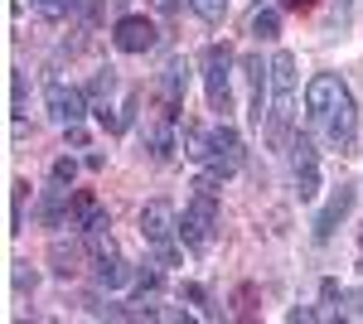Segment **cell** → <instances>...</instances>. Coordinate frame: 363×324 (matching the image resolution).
Segmentation results:
<instances>
[{"label":"cell","mask_w":363,"mask_h":324,"mask_svg":"<svg viewBox=\"0 0 363 324\" xmlns=\"http://www.w3.org/2000/svg\"><path fill=\"white\" fill-rule=\"evenodd\" d=\"M97 218H102L97 199H92V194H78V199H73V223H68V228H87V223H97Z\"/></svg>","instance_id":"d6986e66"},{"label":"cell","mask_w":363,"mask_h":324,"mask_svg":"<svg viewBox=\"0 0 363 324\" xmlns=\"http://www.w3.org/2000/svg\"><path fill=\"white\" fill-rule=\"evenodd\" d=\"M184 300H194V305H208V291L194 286V281H184Z\"/></svg>","instance_id":"cb8c5ba5"},{"label":"cell","mask_w":363,"mask_h":324,"mask_svg":"<svg viewBox=\"0 0 363 324\" xmlns=\"http://www.w3.org/2000/svg\"><path fill=\"white\" fill-rule=\"evenodd\" d=\"M349 208H354V189L349 184H339L335 194H330V203L315 213V223H310V233H315V242H330L335 238V228L349 218Z\"/></svg>","instance_id":"30bf717a"},{"label":"cell","mask_w":363,"mask_h":324,"mask_svg":"<svg viewBox=\"0 0 363 324\" xmlns=\"http://www.w3.org/2000/svg\"><path fill=\"white\" fill-rule=\"evenodd\" d=\"M203 169H208L213 179H233V174L242 169V135L233 131L228 121L208 126V160H203Z\"/></svg>","instance_id":"5b68a950"},{"label":"cell","mask_w":363,"mask_h":324,"mask_svg":"<svg viewBox=\"0 0 363 324\" xmlns=\"http://www.w3.org/2000/svg\"><path fill=\"white\" fill-rule=\"evenodd\" d=\"M291 174H296V194L301 199H315L320 194V155H315L310 135H296L291 140Z\"/></svg>","instance_id":"ba28073f"},{"label":"cell","mask_w":363,"mask_h":324,"mask_svg":"<svg viewBox=\"0 0 363 324\" xmlns=\"http://www.w3.org/2000/svg\"><path fill=\"white\" fill-rule=\"evenodd\" d=\"M189 5H194L199 20H208V25H218V20L228 15V0H189Z\"/></svg>","instance_id":"44dd1931"},{"label":"cell","mask_w":363,"mask_h":324,"mask_svg":"<svg viewBox=\"0 0 363 324\" xmlns=\"http://www.w3.org/2000/svg\"><path fill=\"white\" fill-rule=\"evenodd\" d=\"M174 5H179V0H155V10H165V15L174 10Z\"/></svg>","instance_id":"83f0119b"},{"label":"cell","mask_w":363,"mask_h":324,"mask_svg":"<svg viewBox=\"0 0 363 324\" xmlns=\"http://www.w3.org/2000/svg\"><path fill=\"white\" fill-rule=\"evenodd\" d=\"M140 238L150 247H174V238H179V213H174V203L150 199V203L140 208Z\"/></svg>","instance_id":"8992f818"},{"label":"cell","mask_w":363,"mask_h":324,"mask_svg":"<svg viewBox=\"0 0 363 324\" xmlns=\"http://www.w3.org/2000/svg\"><path fill=\"white\" fill-rule=\"evenodd\" d=\"M306 111L335 150L354 145L359 107H354V92H349V82L339 78V73H315V78L306 82Z\"/></svg>","instance_id":"6da1fadb"},{"label":"cell","mask_w":363,"mask_h":324,"mask_svg":"<svg viewBox=\"0 0 363 324\" xmlns=\"http://www.w3.org/2000/svg\"><path fill=\"white\" fill-rule=\"evenodd\" d=\"M44 102H49V116H54L58 126H78V121L87 116V92L68 87V82H49Z\"/></svg>","instance_id":"9c48e42d"},{"label":"cell","mask_w":363,"mask_h":324,"mask_svg":"<svg viewBox=\"0 0 363 324\" xmlns=\"http://www.w3.org/2000/svg\"><path fill=\"white\" fill-rule=\"evenodd\" d=\"M281 10H310V5H315V0H277Z\"/></svg>","instance_id":"4316f807"},{"label":"cell","mask_w":363,"mask_h":324,"mask_svg":"<svg viewBox=\"0 0 363 324\" xmlns=\"http://www.w3.org/2000/svg\"><path fill=\"white\" fill-rule=\"evenodd\" d=\"M112 44L121 54H150V49L160 44V29L150 25L145 15H121L116 29H112Z\"/></svg>","instance_id":"52a82bcc"},{"label":"cell","mask_w":363,"mask_h":324,"mask_svg":"<svg viewBox=\"0 0 363 324\" xmlns=\"http://www.w3.org/2000/svg\"><path fill=\"white\" fill-rule=\"evenodd\" d=\"M155 286H160V271H155V267H140L136 271V291H140V296H150Z\"/></svg>","instance_id":"603a6c76"},{"label":"cell","mask_w":363,"mask_h":324,"mask_svg":"<svg viewBox=\"0 0 363 324\" xmlns=\"http://www.w3.org/2000/svg\"><path fill=\"white\" fill-rule=\"evenodd\" d=\"M25 199H29V184H25V179H15V184H10V233L25 228Z\"/></svg>","instance_id":"ac0fdd59"},{"label":"cell","mask_w":363,"mask_h":324,"mask_svg":"<svg viewBox=\"0 0 363 324\" xmlns=\"http://www.w3.org/2000/svg\"><path fill=\"white\" fill-rule=\"evenodd\" d=\"M344 10H349V0H339V15H344Z\"/></svg>","instance_id":"f546056e"},{"label":"cell","mask_w":363,"mask_h":324,"mask_svg":"<svg viewBox=\"0 0 363 324\" xmlns=\"http://www.w3.org/2000/svg\"><path fill=\"white\" fill-rule=\"evenodd\" d=\"M247 29L257 34V39H272V34L281 29V15L272 10V5H257V10H252V20H247Z\"/></svg>","instance_id":"e0dca14e"},{"label":"cell","mask_w":363,"mask_h":324,"mask_svg":"<svg viewBox=\"0 0 363 324\" xmlns=\"http://www.w3.org/2000/svg\"><path fill=\"white\" fill-rule=\"evenodd\" d=\"M160 87H165V111H179V102H184V87H189V63H184V58H169Z\"/></svg>","instance_id":"7c38bea8"},{"label":"cell","mask_w":363,"mask_h":324,"mask_svg":"<svg viewBox=\"0 0 363 324\" xmlns=\"http://www.w3.org/2000/svg\"><path fill=\"white\" fill-rule=\"evenodd\" d=\"M83 242H87V252H92V257H112V252H116V242H112V218L102 213L97 223H87V228H83Z\"/></svg>","instance_id":"5bb4252c"},{"label":"cell","mask_w":363,"mask_h":324,"mask_svg":"<svg viewBox=\"0 0 363 324\" xmlns=\"http://www.w3.org/2000/svg\"><path fill=\"white\" fill-rule=\"evenodd\" d=\"M203 87H208V107L233 111V49L228 44H208L203 49Z\"/></svg>","instance_id":"277c9868"},{"label":"cell","mask_w":363,"mask_h":324,"mask_svg":"<svg viewBox=\"0 0 363 324\" xmlns=\"http://www.w3.org/2000/svg\"><path fill=\"white\" fill-rule=\"evenodd\" d=\"M49 257H54V276H63V281H68V276L78 271V247H73V242L63 247V238H54V247H49Z\"/></svg>","instance_id":"2e32d148"},{"label":"cell","mask_w":363,"mask_h":324,"mask_svg":"<svg viewBox=\"0 0 363 324\" xmlns=\"http://www.w3.org/2000/svg\"><path fill=\"white\" fill-rule=\"evenodd\" d=\"M179 145H184V155L189 160H208V126H199V121H184L179 126Z\"/></svg>","instance_id":"9a60e30c"},{"label":"cell","mask_w":363,"mask_h":324,"mask_svg":"<svg viewBox=\"0 0 363 324\" xmlns=\"http://www.w3.org/2000/svg\"><path fill=\"white\" fill-rule=\"evenodd\" d=\"M15 286H20V291H34V286H39V276H34V271H15Z\"/></svg>","instance_id":"d4e9b609"},{"label":"cell","mask_w":363,"mask_h":324,"mask_svg":"<svg viewBox=\"0 0 363 324\" xmlns=\"http://www.w3.org/2000/svg\"><path fill=\"white\" fill-rule=\"evenodd\" d=\"M34 10H39L44 20H63V15H68L73 5H68V0H34Z\"/></svg>","instance_id":"7402d4cb"},{"label":"cell","mask_w":363,"mask_h":324,"mask_svg":"<svg viewBox=\"0 0 363 324\" xmlns=\"http://www.w3.org/2000/svg\"><path fill=\"white\" fill-rule=\"evenodd\" d=\"M218 184L213 174H199L194 179V199L184 203V218H179V242L189 252H208L213 247V233H218Z\"/></svg>","instance_id":"3957f363"},{"label":"cell","mask_w":363,"mask_h":324,"mask_svg":"<svg viewBox=\"0 0 363 324\" xmlns=\"http://www.w3.org/2000/svg\"><path fill=\"white\" fill-rule=\"evenodd\" d=\"M49 179H54V184H63V189H73V179H78V160L58 155V160H54V169H49Z\"/></svg>","instance_id":"ffe728a7"},{"label":"cell","mask_w":363,"mask_h":324,"mask_svg":"<svg viewBox=\"0 0 363 324\" xmlns=\"http://www.w3.org/2000/svg\"><path fill=\"white\" fill-rule=\"evenodd\" d=\"M68 140H73L78 150H83V145H87V131H83V121H78V126H68Z\"/></svg>","instance_id":"484cf974"},{"label":"cell","mask_w":363,"mask_h":324,"mask_svg":"<svg viewBox=\"0 0 363 324\" xmlns=\"http://www.w3.org/2000/svg\"><path fill=\"white\" fill-rule=\"evenodd\" d=\"M354 305H359V315H363V291H359V296H354Z\"/></svg>","instance_id":"f1b7e54d"},{"label":"cell","mask_w":363,"mask_h":324,"mask_svg":"<svg viewBox=\"0 0 363 324\" xmlns=\"http://www.w3.org/2000/svg\"><path fill=\"white\" fill-rule=\"evenodd\" d=\"M262 131L272 150H291V140H296V58L286 49L272 54V107H267Z\"/></svg>","instance_id":"7a4b0ae2"},{"label":"cell","mask_w":363,"mask_h":324,"mask_svg":"<svg viewBox=\"0 0 363 324\" xmlns=\"http://www.w3.org/2000/svg\"><path fill=\"white\" fill-rule=\"evenodd\" d=\"M92 281H97L102 291H121L126 281H136V271L112 252V257H92Z\"/></svg>","instance_id":"8fae6325"},{"label":"cell","mask_w":363,"mask_h":324,"mask_svg":"<svg viewBox=\"0 0 363 324\" xmlns=\"http://www.w3.org/2000/svg\"><path fill=\"white\" fill-rule=\"evenodd\" d=\"M39 218L49 223V228H68L73 223V208H68V189L54 184V189L44 194V203H39Z\"/></svg>","instance_id":"4fadbf2b"}]
</instances>
